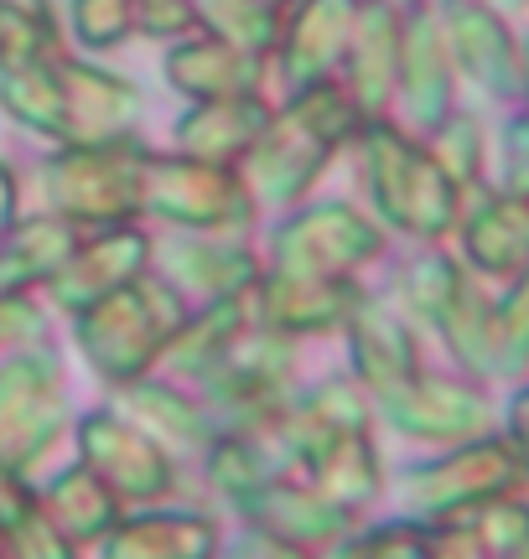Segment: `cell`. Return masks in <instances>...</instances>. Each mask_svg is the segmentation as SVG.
Wrapping results in <instances>:
<instances>
[{"mask_svg":"<svg viewBox=\"0 0 529 559\" xmlns=\"http://www.w3.org/2000/svg\"><path fill=\"white\" fill-rule=\"evenodd\" d=\"M358 160H364V187L374 202V218L421 243L451 239V228L462 218V187L436 166L426 140L410 135L395 120H368L358 130Z\"/></svg>","mask_w":529,"mask_h":559,"instance_id":"obj_1","label":"cell"},{"mask_svg":"<svg viewBox=\"0 0 529 559\" xmlns=\"http://www.w3.org/2000/svg\"><path fill=\"white\" fill-rule=\"evenodd\" d=\"M187 321V300L172 280H130L120 290L99 296L94 306L73 311V342H79L83 362L99 373L104 383H141L156 362H162L166 342L177 337Z\"/></svg>","mask_w":529,"mask_h":559,"instance_id":"obj_2","label":"cell"},{"mask_svg":"<svg viewBox=\"0 0 529 559\" xmlns=\"http://www.w3.org/2000/svg\"><path fill=\"white\" fill-rule=\"evenodd\" d=\"M145 166H151V151L130 135L99 140V145H62L47 160L52 213L73 228L136 223V213H145Z\"/></svg>","mask_w":529,"mask_h":559,"instance_id":"obj_3","label":"cell"},{"mask_svg":"<svg viewBox=\"0 0 529 559\" xmlns=\"http://www.w3.org/2000/svg\"><path fill=\"white\" fill-rule=\"evenodd\" d=\"M504 492H529V487L519 477V461H514L509 440L498 436V430H489V436H478V440H462V445H447L442 456L410 466L405 481H400L405 513L415 523L468 513V508H483V502L504 498Z\"/></svg>","mask_w":529,"mask_h":559,"instance_id":"obj_4","label":"cell"},{"mask_svg":"<svg viewBox=\"0 0 529 559\" xmlns=\"http://www.w3.org/2000/svg\"><path fill=\"white\" fill-rule=\"evenodd\" d=\"M385 223L353 202H317L275 228V275L353 280L385 254Z\"/></svg>","mask_w":529,"mask_h":559,"instance_id":"obj_5","label":"cell"},{"mask_svg":"<svg viewBox=\"0 0 529 559\" xmlns=\"http://www.w3.org/2000/svg\"><path fill=\"white\" fill-rule=\"evenodd\" d=\"M68 425L62 404V362L52 347H16L0 362V466H32L52 451Z\"/></svg>","mask_w":529,"mask_h":559,"instance_id":"obj_6","label":"cell"},{"mask_svg":"<svg viewBox=\"0 0 529 559\" xmlns=\"http://www.w3.org/2000/svg\"><path fill=\"white\" fill-rule=\"evenodd\" d=\"M389 419V430L421 445H462L493 430V400L489 389L468 373H442V368H421L405 389H395L389 400L374 404Z\"/></svg>","mask_w":529,"mask_h":559,"instance_id":"obj_7","label":"cell"},{"mask_svg":"<svg viewBox=\"0 0 529 559\" xmlns=\"http://www.w3.org/2000/svg\"><path fill=\"white\" fill-rule=\"evenodd\" d=\"M145 213H162L166 223H183L198 234H224V228H249L255 198L234 166L192 156H166L145 166Z\"/></svg>","mask_w":529,"mask_h":559,"instance_id":"obj_8","label":"cell"},{"mask_svg":"<svg viewBox=\"0 0 529 559\" xmlns=\"http://www.w3.org/2000/svg\"><path fill=\"white\" fill-rule=\"evenodd\" d=\"M79 461L120 502H156L177 492V461L130 415L94 409L79 419Z\"/></svg>","mask_w":529,"mask_h":559,"instance_id":"obj_9","label":"cell"},{"mask_svg":"<svg viewBox=\"0 0 529 559\" xmlns=\"http://www.w3.org/2000/svg\"><path fill=\"white\" fill-rule=\"evenodd\" d=\"M457 68H451L447 37L431 0L405 5V32H400V73H395V109L389 120L405 124L410 135H426L457 109Z\"/></svg>","mask_w":529,"mask_h":559,"instance_id":"obj_10","label":"cell"},{"mask_svg":"<svg viewBox=\"0 0 529 559\" xmlns=\"http://www.w3.org/2000/svg\"><path fill=\"white\" fill-rule=\"evenodd\" d=\"M431 5H436L457 79L483 88L489 99H519V41L525 37L514 32V21L493 11L489 0H431Z\"/></svg>","mask_w":529,"mask_h":559,"instance_id":"obj_11","label":"cell"},{"mask_svg":"<svg viewBox=\"0 0 529 559\" xmlns=\"http://www.w3.org/2000/svg\"><path fill=\"white\" fill-rule=\"evenodd\" d=\"M457 260L489 285H509L529 270V198L504 187H478L462 198V218L451 228Z\"/></svg>","mask_w":529,"mask_h":559,"instance_id":"obj_12","label":"cell"},{"mask_svg":"<svg viewBox=\"0 0 529 559\" xmlns=\"http://www.w3.org/2000/svg\"><path fill=\"white\" fill-rule=\"evenodd\" d=\"M343 337H348V358H353V379L364 383V394L374 404L389 400L395 389H405L426 368L421 326H410L395 306H385L374 296L358 300V311L348 317Z\"/></svg>","mask_w":529,"mask_h":559,"instance_id":"obj_13","label":"cell"},{"mask_svg":"<svg viewBox=\"0 0 529 559\" xmlns=\"http://www.w3.org/2000/svg\"><path fill=\"white\" fill-rule=\"evenodd\" d=\"M332 145H327L311 124H302L291 109L270 115L260 140L245 151V187L255 202H296L311 192V181L332 166Z\"/></svg>","mask_w":529,"mask_h":559,"instance_id":"obj_14","label":"cell"},{"mask_svg":"<svg viewBox=\"0 0 529 559\" xmlns=\"http://www.w3.org/2000/svg\"><path fill=\"white\" fill-rule=\"evenodd\" d=\"M151 264V239H145L136 223H109V228H83L79 249L68 254L58 275L47 280V290L62 311H83L99 296L120 290L130 280L145 275Z\"/></svg>","mask_w":529,"mask_h":559,"instance_id":"obj_15","label":"cell"},{"mask_svg":"<svg viewBox=\"0 0 529 559\" xmlns=\"http://www.w3.org/2000/svg\"><path fill=\"white\" fill-rule=\"evenodd\" d=\"M58 94H62V145H99L125 140L141 115V88L99 62L58 58Z\"/></svg>","mask_w":529,"mask_h":559,"instance_id":"obj_16","label":"cell"},{"mask_svg":"<svg viewBox=\"0 0 529 559\" xmlns=\"http://www.w3.org/2000/svg\"><path fill=\"white\" fill-rule=\"evenodd\" d=\"M400 32H405V5L395 0H364L358 26L343 58V88L364 109V120H389L395 109V73H400Z\"/></svg>","mask_w":529,"mask_h":559,"instance_id":"obj_17","label":"cell"},{"mask_svg":"<svg viewBox=\"0 0 529 559\" xmlns=\"http://www.w3.org/2000/svg\"><path fill=\"white\" fill-rule=\"evenodd\" d=\"M358 5L364 0H296L285 11L275 52H281L285 79L296 88L317 79H338L348 41H353V26H358Z\"/></svg>","mask_w":529,"mask_h":559,"instance_id":"obj_18","label":"cell"},{"mask_svg":"<svg viewBox=\"0 0 529 559\" xmlns=\"http://www.w3.org/2000/svg\"><path fill=\"white\" fill-rule=\"evenodd\" d=\"M239 513H245L260 534L296 544V549H306V555L332 549L338 539H348V534H353V513L332 508V502H327L311 481H291V477H275L270 487H260V492H255Z\"/></svg>","mask_w":529,"mask_h":559,"instance_id":"obj_19","label":"cell"},{"mask_svg":"<svg viewBox=\"0 0 529 559\" xmlns=\"http://www.w3.org/2000/svg\"><path fill=\"white\" fill-rule=\"evenodd\" d=\"M368 290L358 280H302V275H264L255 285L260 326L302 337V332H343Z\"/></svg>","mask_w":529,"mask_h":559,"instance_id":"obj_20","label":"cell"},{"mask_svg":"<svg viewBox=\"0 0 529 559\" xmlns=\"http://www.w3.org/2000/svg\"><path fill=\"white\" fill-rule=\"evenodd\" d=\"M529 549V492L426 523V559H514Z\"/></svg>","mask_w":529,"mask_h":559,"instance_id":"obj_21","label":"cell"},{"mask_svg":"<svg viewBox=\"0 0 529 559\" xmlns=\"http://www.w3.org/2000/svg\"><path fill=\"white\" fill-rule=\"evenodd\" d=\"M270 124V104L260 94H239V99H203L192 104L172 140H177V156L192 160H213V166H234L245 160V151L260 140V130Z\"/></svg>","mask_w":529,"mask_h":559,"instance_id":"obj_22","label":"cell"},{"mask_svg":"<svg viewBox=\"0 0 529 559\" xmlns=\"http://www.w3.org/2000/svg\"><path fill=\"white\" fill-rule=\"evenodd\" d=\"M249 326H260V306H255V290H239V296H219L208 300L203 311H187V321L177 326V337L166 342L162 368L177 373V379H203L213 362L224 358L234 342L245 337Z\"/></svg>","mask_w":529,"mask_h":559,"instance_id":"obj_23","label":"cell"},{"mask_svg":"<svg viewBox=\"0 0 529 559\" xmlns=\"http://www.w3.org/2000/svg\"><path fill=\"white\" fill-rule=\"evenodd\" d=\"M166 83L192 104L260 94V58H249L219 37H183L166 52Z\"/></svg>","mask_w":529,"mask_h":559,"instance_id":"obj_24","label":"cell"},{"mask_svg":"<svg viewBox=\"0 0 529 559\" xmlns=\"http://www.w3.org/2000/svg\"><path fill=\"white\" fill-rule=\"evenodd\" d=\"M104 559H213L219 523L203 513H141L104 534Z\"/></svg>","mask_w":529,"mask_h":559,"instance_id":"obj_25","label":"cell"},{"mask_svg":"<svg viewBox=\"0 0 529 559\" xmlns=\"http://www.w3.org/2000/svg\"><path fill=\"white\" fill-rule=\"evenodd\" d=\"M442 347H447V358L457 362V373H468V379L489 383L498 379V332H493V285L489 280H478L468 270V280L457 285V296L447 300V311L442 321L431 326Z\"/></svg>","mask_w":529,"mask_h":559,"instance_id":"obj_26","label":"cell"},{"mask_svg":"<svg viewBox=\"0 0 529 559\" xmlns=\"http://www.w3.org/2000/svg\"><path fill=\"white\" fill-rule=\"evenodd\" d=\"M120 508L125 502L115 498V492H109V487H104L83 461L62 466L58 477L37 492V513L52 523L73 549H79V544H99L104 534L120 523Z\"/></svg>","mask_w":529,"mask_h":559,"instance_id":"obj_27","label":"cell"},{"mask_svg":"<svg viewBox=\"0 0 529 559\" xmlns=\"http://www.w3.org/2000/svg\"><path fill=\"white\" fill-rule=\"evenodd\" d=\"M79 234L83 228H73L58 213L16 223L0 243V296H26L32 285H47L79 249Z\"/></svg>","mask_w":529,"mask_h":559,"instance_id":"obj_28","label":"cell"},{"mask_svg":"<svg viewBox=\"0 0 529 559\" xmlns=\"http://www.w3.org/2000/svg\"><path fill=\"white\" fill-rule=\"evenodd\" d=\"M306 481H311L332 508H343V513L358 519L368 502L379 498V487H385V466H379L374 430H358V436H343L338 445H327L322 456L306 466Z\"/></svg>","mask_w":529,"mask_h":559,"instance_id":"obj_29","label":"cell"},{"mask_svg":"<svg viewBox=\"0 0 529 559\" xmlns=\"http://www.w3.org/2000/svg\"><path fill=\"white\" fill-rule=\"evenodd\" d=\"M166 270H172V285H198V290H208V300L255 290V285L264 280L260 260L249 254L245 243H228V239L172 243V249H166Z\"/></svg>","mask_w":529,"mask_h":559,"instance_id":"obj_30","label":"cell"},{"mask_svg":"<svg viewBox=\"0 0 529 559\" xmlns=\"http://www.w3.org/2000/svg\"><path fill=\"white\" fill-rule=\"evenodd\" d=\"M468 280V264L447 254L442 243H426L421 254H410L395 275V311L410 321V326H436L447 300L457 296V285Z\"/></svg>","mask_w":529,"mask_h":559,"instance_id":"obj_31","label":"cell"},{"mask_svg":"<svg viewBox=\"0 0 529 559\" xmlns=\"http://www.w3.org/2000/svg\"><path fill=\"white\" fill-rule=\"evenodd\" d=\"M130 419L162 445H213V419L203 400H187L172 383H130Z\"/></svg>","mask_w":529,"mask_h":559,"instance_id":"obj_32","label":"cell"},{"mask_svg":"<svg viewBox=\"0 0 529 559\" xmlns=\"http://www.w3.org/2000/svg\"><path fill=\"white\" fill-rule=\"evenodd\" d=\"M0 104L5 115L47 140H62V94H58V58L0 68Z\"/></svg>","mask_w":529,"mask_h":559,"instance_id":"obj_33","label":"cell"},{"mask_svg":"<svg viewBox=\"0 0 529 559\" xmlns=\"http://www.w3.org/2000/svg\"><path fill=\"white\" fill-rule=\"evenodd\" d=\"M426 151L436 156V166L447 171L462 192H478V187H489V130L483 120L472 115V109H451L442 124H431L426 135Z\"/></svg>","mask_w":529,"mask_h":559,"instance_id":"obj_34","label":"cell"},{"mask_svg":"<svg viewBox=\"0 0 529 559\" xmlns=\"http://www.w3.org/2000/svg\"><path fill=\"white\" fill-rule=\"evenodd\" d=\"M275 477H281V461L264 451V436H213V445H208V481L234 508H245Z\"/></svg>","mask_w":529,"mask_h":559,"instance_id":"obj_35","label":"cell"},{"mask_svg":"<svg viewBox=\"0 0 529 559\" xmlns=\"http://www.w3.org/2000/svg\"><path fill=\"white\" fill-rule=\"evenodd\" d=\"M198 26L208 37L249 52V58H264V52L281 47L285 11L264 5V0H198Z\"/></svg>","mask_w":529,"mask_h":559,"instance_id":"obj_36","label":"cell"},{"mask_svg":"<svg viewBox=\"0 0 529 559\" xmlns=\"http://www.w3.org/2000/svg\"><path fill=\"white\" fill-rule=\"evenodd\" d=\"M52 58H62L52 0H0V68Z\"/></svg>","mask_w":529,"mask_h":559,"instance_id":"obj_37","label":"cell"},{"mask_svg":"<svg viewBox=\"0 0 529 559\" xmlns=\"http://www.w3.org/2000/svg\"><path fill=\"white\" fill-rule=\"evenodd\" d=\"M493 332H498V379H529V270L493 290Z\"/></svg>","mask_w":529,"mask_h":559,"instance_id":"obj_38","label":"cell"},{"mask_svg":"<svg viewBox=\"0 0 529 559\" xmlns=\"http://www.w3.org/2000/svg\"><path fill=\"white\" fill-rule=\"evenodd\" d=\"M332 559H426V523L395 519L332 544Z\"/></svg>","mask_w":529,"mask_h":559,"instance_id":"obj_39","label":"cell"},{"mask_svg":"<svg viewBox=\"0 0 529 559\" xmlns=\"http://www.w3.org/2000/svg\"><path fill=\"white\" fill-rule=\"evenodd\" d=\"M73 37L94 52L136 37V0H73Z\"/></svg>","mask_w":529,"mask_h":559,"instance_id":"obj_40","label":"cell"},{"mask_svg":"<svg viewBox=\"0 0 529 559\" xmlns=\"http://www.w3.org/2000/svg\"><path fill=\"white\" fill-rule=\"evenodd\" d=\"M498 187L514 198H529V109H514L498 130Z\"/></svg>","mask_w":529,"mask_h":559,"instance_id":"obj_41","label":"cell"},{"mask_svg":"<svg viewBox=\"0 0 529 559\" xmlns=\"http://www.w3.org/2000/svg\"><path fill=\"white\" fill-rule=\"evenodd\" d=\"M136 32L156 41H183L198 32V0H136Z\"/></svg>","mask_w":529,"mask_h":559,"instance_id":"obj_42","label":"cell"},{"mask_svg":"<svg viewBox=\"0 0 529 559\" xmlns=\"http://www.w3.org/2000/svg\"><path fill=\"white\" fill-rule=\"evenodd\" d=\"M5 559H73V544L62 539L42 513H26V519L5 534Z\"/></svg>","mask_w":529,"mask_h":559,"instance_id":"obj_43","label":"cell"},{"mask_svg":"<svg viewBox=\"0 0 529 559\" xmlns=\"http://www.w3.org/2000/svg\"><path fill=\"white\" fill-rule=\"evenodd\" d=\"M498 436L509 440L514 461H519V477H525V487H529V379L514 383L509 404H504V425H498Z\"/></svg>","mask_w":529,"mask_h":559,"instance_id":"obj_44","label":"cell"},{"mask_svg":"<svg viewBox=\"0 0 529 559\" xmlns=\"http://www.w3.org/2000/svg\"><path fill=\"white\" fill-rule=\"evenodd\" d=\"M213 559H311V555L296 549V544H285V539H270L260 528H249V534H239L234 544H219Z\"/></svg>","mask_w":529,"mask_h":559,"instance_id":"obj_45","label":"cell"},{"mask_svg":"<svg viewBox=\"0 0 529 559\" xmlns=\"http://www.w3.org/2000/svg\"><path fill=\"white\" fill-rule=\"evenodd\" d=\"M26 513H37V492L21 481V472L0 466V539H5V534H11Z\"/></svg>","mask_w":529,"mask_h":559,"instance_id":"obj_46","label":"cell"},{"mask_svg":"<svg viewBox=\"0 0 529 559\" xmlns=\"http://www.w3.org/2000/svg\"><path fill=\"white\" fill-rule=\"evenodd\" d=\"M11 228H16V171L0 160V243Z\"/></svg>","mask_w":529,"mask_h":559,"instance_id":"obj_47","label":"cell"},{"mask_svg":"<svg viewBox=\"0 0 529 559\" xmlns=\"http://www.w3.org/2000/svg\"><path fill=\"white\" fill-rule=\"evenodd\" d=\"M519 109H529V37L519 41Z\"/></svg>","mask_w":529,"mask_h":559,"instance_id":"obj_48","label":"cell"},{"mask_svg":"<svg viewBox=\"0 0 529 559\" xmlns=\"http://www.w3.org/2000/svg\"><path fill=\"white\" fill-rule=\"evenodd\" d=\"M493 11H504V16H514V11H519V5H529V0H489Z\"/></svg>","mask_w":529,"mask_h":559,"instance_id":"obj_49","label":"cell"},{"mask_svg":"<svg viewBox=\"0 0 529 559\" xmlns=\"http://www.w3.org/2000/svg\"><path fill=\"white\" fill-rule=\"evenodd\" d=\"M264 5H275V11H291V5H296V0H264Z\"/></svg>","mask_w":529,"mask_h":559,"instance_id":"obj_50","label":"cell"},{"mask_svg":"<svg viewBox=\"0 0 529 559\" xmlns=\"http://www.w3.org/2000/svg\"><path fill=\"white\" fill-rule=\"evenodd\" d=\"M514 559H529V549H525V555H514Z\"/></svg>","mask_w":529,"mask_h":559,"instance_id":"obj_51","label":"cell"},{"mask_svg":"<svg viewBox=\"0 0 529 559\" xmlns=\"http://www.w3.org/2000/svg\"><path fill=\"white\" fill-rule=\"evenodd\" d=\"M0 559H5V549H0Z\"/></svg>","mask_w":529,"mask_h":559,"instance_id":"obj_52","label":"cell"}]
</instances>
